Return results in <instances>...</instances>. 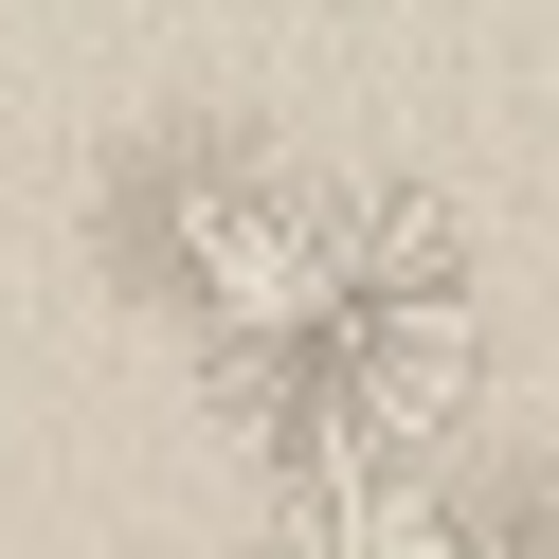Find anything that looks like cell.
I'll list each match as a JSON object with an SVG mask.
<instances>
[{
	"label": "cell",
	"mask_w": 559,
	"mask_h": 559,
	"mask_svg": "<svg viewBox=\"0 0 559 559\" xmlns=\"http://www.w3.org/2000/svg\"><path fill=\"white\" fill-rule=\"evenodd\" d=\"M487 379V271L415 181H271L199 289V397L289 487H397Z\"/></svg>",
	"instance_id": "cell-1"
},
{
	"label": "cell",
	"mask_w": 559,
	"mask_h": 559,
	"mask_svg": "<svg viewBox=\"0 0 559 559\" xmlns=\"http://www.w3.org/2000/svg\"><path fill=\"white\" fill-rule=\"evenodd\" d=\"M253 559H487V523L433 469H397V487H289L253 523Z\"/></svg>",
	"instance_id": "cell-2"
}]
</instances>
